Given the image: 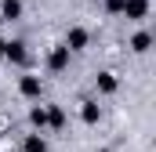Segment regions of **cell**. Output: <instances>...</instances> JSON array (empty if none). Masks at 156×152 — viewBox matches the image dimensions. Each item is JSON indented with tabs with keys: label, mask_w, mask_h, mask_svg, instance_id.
Instances as JSON below:
<instances>
[{
	"label": "cell",
	"mask_w": 156,
	"mask_h": 152,
	"mask_svg": "<svg viewBox=\"0 0 156 152\" xmlns=\"http://www.w3.org/2000/svg\"><path fill=\"white\" fill-rule=\"evenodd\" d=\"M22 94H29V98L40 94V80H37V76H26V80H22Z\"/></svg>",
	"instance_id": "3"
},
{
	"label": "cell",
	"mask_w": 156,
	"mask_h": 152,
	"mask_svg": "<svg viewBox=\"0 0 156 152\" xmlns=\"http://www.w3.org/2000/svg\"><path fill=\"white\" fill-rule=\"evenodd\" d=\"M18 11H22V4H18V0H4V15H7V18H15Z\"/></svg>",
	"instance_id": "6"
},
{
	"label": "cell",
	"mask_w": 156,
	"mask_h": 152,
	"mask_svg": "<svg viewBox=\"0 0 156 152\" xmlns=\"http://www.w3.org/2000/svg\"><path fill=\"white\" fill-rule=\"evenodd\" d=\"M26 152H44V141H40V138H29V141H26Z\"/></svg>",
	"instance_id": "8"
},
{
	"label": "cell",
	"mask_w": 156,
	"mask_h": 152,
	"mask_svg": "<svg viewBox=\"0 0 156 152\" xmlns=\"http://www.w3.org/2000/svg\"><path fill=\"white\" fill-rule=\"evenodd\" d=\"M4 54L15 58V62H22L26 58V43H4Z\"/></svg>",
	"instance_id": "2"
},
{
	"label": "cell",
	"mask_w": 156,
	"mask_h": 152,
	"mask_svg": "<svg viewBox=\"0 0 156 152\" xmlns=\"http://www.w3.org/2000/svg\"><path fill=\"white\" fill-rule=\"evenodd\" d=\"M66 54H69V47H58V51L51 54V65H55V69H62V65H66Z\"/></svg>",
	"instance_id": "5"
},
{
	"label": "cell",
	"mask_w": 156,
	"mask_h": 152,
	"mask_svg": "<svg viewBox=\"0 0 156 152\" xmlns=\"http://www.w3.org/2000/svg\"><path fill=\"white\" fill-rule=\"evenodd\" d=\"M83 43H87V33H83V29H73V33H69V43H66V47H83Z\"/></svg>",
	"instance_id": "4"
},
{
	"label": "cell",
	"mask_w": 156,
	"mask_h": 152,
	"mask_svg": "<svg viewBox=\"0 0 156 152\" xmlns=\"http://www.w3.org/2000/svg\"><path fill=\"white\" fill-rule=\"evenodd\" d=\"M123 11H127L131 18H142V15H145V0H123Z\"/></svg>",
	"instance_id": "1"
},
{
	"label": "cell",
	"mask_w": 156,
	"mask_h": 152,
	"mask_svg": "<svg viewBox=\"0 0 156 152\" xmlns=\"http://www.w3.org/2000/svg\"><path fill=\"white\" fill-rule=\"evenodd\" d=\"M109 11H123V0H109Z\"/></svg>",
	"instance_id": "10"
},
{
	"label": "cell",
	"mask_w": 156,
	"mask_h": 152,
	"mask_svg": "<svg viewBox=\"0 0 156 152\" xmlns=\"http://www.w3.org/2000/svg\"><path fill=\"white\" fill-rule=\"evenodd\" d=\"M113 87H116V80H113V76L105 73V76H102V91H113Z\"/></svg>",
	"instance_id": "9"
},
{
	"label": "cell",
	"mask_w": 156,
	"mask_h": 152,
	"mask_svg": "<svg viewBox=\"0 0 156 152\" xmlns=\"http://www.w3.org/2000/svg\"><path fill=\"white\" fill-rule=\"evenodd\" d=\"M83 119H87V123H94V119H98V109H94V102H87V109H83Z\"/></svg>",
	"instance_id": "7"
}]
</instances>
